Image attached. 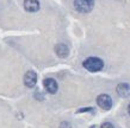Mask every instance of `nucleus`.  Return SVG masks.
Segmentation results:
<instances>
[{
  "instance_id": "3",
  "label": "nucleus",
  "mask_w": 130,
  "mask_h": 128,
  "mask_svg": "<svg viewBox=\"0 0 130 128\" xmlns=\"http://www.w3.org/2000/svg\"><path fill=\"white\" fill-rule=\"evenodd\" d=\"M97 103L103 110H110L112 107V98L107 94H102L97 98Z\"/></svg>"
},
{
  "instance_id": "9",
  "label": "nucleus",
  "mask_w": 130,
  "mask_h": 128,
  "mask_svg": "<svg viewBox=\"0 0 130 128\" xmlns=\"http://www.w3.org/2000/svg\"><path fill=\"white\" fill-rule=\"evenodd\" d=\"M100 128H115V127H113V124L110 123V122H105V123L102 124V127Z\"/></svg>"
},
{
  "instance_id": "2",
  "label": "nucleus",
  "mask_w": 130,
  "mask_h": 128,
  "mask_svg": "<svg viewBox=\"0 0 130 128\" xmlns=\"http://www.w3.org/2000/svg\"><path fill=\"white\" fill-rule=\"evenodd\" d=\"M74 7L81 13H88L93 8V1L88 0H74Z\"/></svg>"
},
{
  "instance_id": "10",
  "label": "nucleus",
  "mask_w": 130,
  "mask_h": 128,
  "mask_svg": "<svg viewBox=\"0 0 130 128\" xmlns=\"http://www.w3.org/2000/svg\"><path fill=\"white\" fill-rule=\"evenodd\" d=\"M94 109L93 108H81L78 110V113H83V112H93Z\"/></svg>"
},
{
  "instance_id": "5",
  "label": "nucleus",
  "mask_w": 130,
  "mask_h": 128,
  "mask_svg": "<svg viewBox=\"0 0 130 128\" xmlns=\"http://www.w3.org/2000/svg\"><path fill=\"white\" fill-rule=\"evenodd\" d=\"M43 85L44 89L47 90L49 94H55L57 93V89H59V85H57V82L54 80V78H45L43 81Z\"/></svg>"
},
{
  "instance_id": "7",
  "label": "nucleus",
  "mask_w": 130,
  "mask_h": 128,
  "mask_svg": "<svg viewBox=\"0 0 130 128\" xmlns=\"http://www.w3.org/2000/svg\"><path fill=\"white\" fill-rule=\"evenodd\" d=\"M24 8L28 12H37L40 10L38 0H24Z\"/></svg>"
},
{
  "instance_id": "1",
  "label": "nucleus",
  "mask_w": 130,
  "mask_h": 128,
  "mask_svg": "<svg viewBox=\"0 0 130 128\" xmlns=\"http://www.w3.org/2000/svg\"><path fill=\"white\" fill-rule=\"evenodd\" d=\"M84 68L91 72H98L103 69L104 66V62L98 57H88L83 62Z\"/></svg>"
},
{
  "instance_id": "14",
  "label": "nucleus",
  "mask_w": 130,
  "mask_h": 128,
  "mask_svg": "<svg viewBox=\"0 0 130 128\" xmlns=\"http://www.w3.org/2000/svg\"><path fill=\"white\" fill-rule=\"evenodd\" d=\"M91 128H97V127H95V126H92V127H91Z\"/></svg>"
},
{
  "instance_id": "11",
  "label": "nucleus",
  "mask_w": 130,
  "mask_h": 128,
  "mask_svg": "<svg viewBox=\"0 0 130 128\" xmlns=\"http://www.w3.org/2000/svg\"><path fill=\"white\" fill-rule=\"evenodd\" d=\"M35 98L36 100H38V98H40V100H43V96H42V94H41L40 91H36L35 93Z\"/></svg>"
},
{
  "instance_id": "12",
  "label": "nucleus",
  "mask_w": 130,
  "mask_h": 128,
  "mask_svg": "<svg viewBox=\"0 0 130 128\" xmlns=\"http://www.w3.org/2000/svg\"><path fill=\"white\" fill-rule=\"evenodd\" d=\"M60 128H71V126H69V123H67V122H62Z\"/></svg>"
},
{
  "instance_id": "4",
  "label": "nucleus",
  "mask_w": 130,
  "mask_h": 128,
  "mask_svg": "<svg viewBox=\"0 0 130 128\" xmlns=\"http://www.w3.org/2000/svg\"><path fill=\"white\" fill-rule=\"evenodd\" d=\"M37 83V74L35 71H28L26 74L24 75V84L26 85L28 88H34Z\"/></svg>"
},
{
  "instance_id": "13",
  "label": "nucleus",
  "mask_w": 130,
  "mask_h": 128,
  "mask_svg": "<svg viewBox=\"0 0 130 128\" xmlns=\"http://www.w3.org/2000/svg\"><path fill=\"white\" fill-rule=\"evenodd\" d=\"M128 112H129V114H130V103H129V106H128Z\"/></svg>"
},
{
  "instance_id": "15",
  "label": "nucleus",
  "mask_w": 130,
  "mask_h": 128,
  "mask_svg": "<svg viewBox=\"0 0 130 128\" xmlns=\"http://www.w3.org/2000/svg\"><path fill=\"white\" fill-rule=\"evenodd\" d=\"M88 1H93V0H88Z\"/></svg>"
},
{
  "instance_id": "6",
  "label": "nucleus",
  "mask_w": 130,
  "mask_h": 128,
  "mask_svg": "<svg viewBox=\"0 0 130 128\" xmlns=\"http://www.w3.org/2000/svg\"><path fill=\"white\" fill-rule=\"evenodd\" d=\"M117 94L123 98L130 96V84L129 83H119L117 85Z\"/></svg>"
},
{
  "instance_id": "8",
  "label": "nucleus",
  "mask_w": 130,
  "mask_h": 128,
  "mask_svg": "<svg viewBox=\"0 0 130 128\" xmlns=\"http://www.w3.org/2000/svg\"><path fill=\"white\" fill-rule=\"evenodd\" d=\"M55 52L59 57L64 58V57H67L68 54H69V49H68V46L66 44H62V43H61V44H57L55 46Z\"/></svg>"
}]
</instances>
